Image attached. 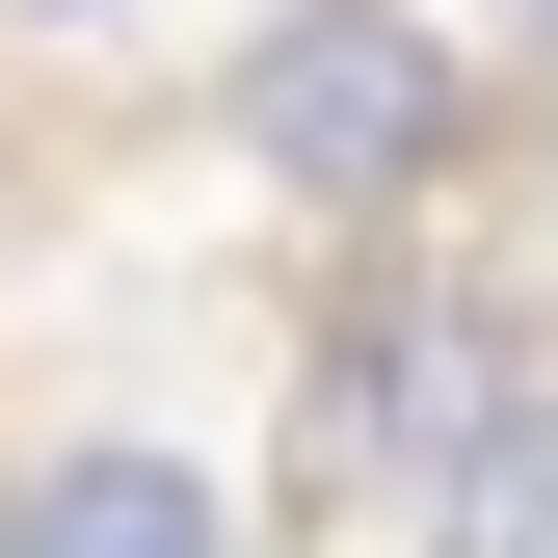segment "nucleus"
Instances as JSON below:
<instances>
[{
  "label": "nucleus",
  "instance_id": "obj_1",
  "mask_svg": "<svg viewBox=\"0 0 558 558\" xmlns=\"http://www.w3.org/2000/svg\"><path fill=\"white\" fill-rule=\"evenodd\" d=\"M240 160L293 186V214H399V186L452 160V53L399 27V0H293V27L240 53Z\"/></svg>",
  "mask_w": 558,
  "mask_h": 558
},
{
  "label": "nucleus",
  "instance_id": "obj_2",
  "mask_svg": "<svg viewBox=\"0 0 558 558\" xmlns=\"http://www.w3.org/2000/svg\"><path fill=\"white\" fill-rule=\"evenodd\" d=\"M506 373H532L506 319H345V373H319V478H399V506H426V452H452Z\"/></svg>",
  "mask_w": 558,
  "mask_h": 558
},
{
  "label": "nucleus",
  "instance_id": "obj_3",
  "mask_svg": "<svg viewBox=\"0 0 558 558\" xmlns=\"http://www.w3.org/2000/svg\"><path fill=\"white\" fill-rule=\"evenodd\" d=\"M0 558H240V506L186 452H53L27 506H0Z\"/></svg>",
  "mask_w": 558,
  "mask_h": 558
},
{
  "label": "nucleus",
  "instance_id": "obj_4",
  "mask_svg": "<svg viewBox=\"0 0 558 558\" xmlns=\"http://www.w3.org/2000/svg\"><path fill=\"white\" fill-rule=\"evenodd\" d=\"M426 558H558V373H506V399L426 452Z\"/></svg>",
  "mask_w": 558,
  "mask_h": 558
}]
</instances>
